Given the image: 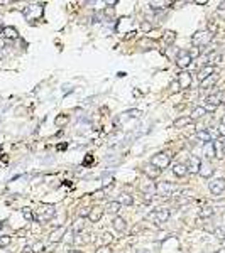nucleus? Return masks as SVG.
Masks as SVG:
<instances>
[{
  "label": "nucleus",
  "mask_w": 225,
  "mask_h": 253,
  "mask_svg": "<svg viewBox=\"0 0 225 253\" xmlns=\"http://www.w3.org/2000/svg\"><path fill=\"white\" fill-rule=\"evenodd\" d=\"M218 9H220V10H223V9H225V2H222V4H220V7H218Z\"/></svg>",
  "instance_id": "48"
},
{
  "label": "nucleus",
  "mask_w": 225,
  "mask_h": 253,
  "mask_svg": "<svg viewBox=\"0 0 225 253\" xmlns=\"http://www.w3.org/2000/svg\"><path fill=\"white\" fill-rule=\"evenodd\" d=\"M68 122H69V116H68V115H58V116H56V120H54V123H56L58 127L66 125Z\"/></svg>",
  "instance_id": "30"
},
{
  "label": "nucleus",
  "mask_w": 225,
  "mask_h": 253,
  "mask_svg": "<svg viewBox=\"0 0 225 253\" xmlns=\"http://www.w3.org/2000/svg\"><path fill=\"white\" fill-rule=\"evenodd\" d=\"M141 191L147 192V194H153V192L156 191V186H154L153 182H142L141 184Z\"/></svg>",
  "instance_id": "28"
},
{
  "label": "nucleus",
  "mask_w": 225,
  "mask_h": 253,
  "mask_svg": "<svg viewBox=\"0 0 225 253\" xmlns=\"http://www.w3.org/2000/svg\"><path fill=\"white\" fill-rule=\"evenodd\" d=\"M65 236H66V238H63V240H65V241H68V243H71V241H75V240H73V233H71V231H68V233H65Z\"/></svg>",
  "instance_id": "42"
},
{
  "label": "nucleus",
  "mask_w": 225,
  "mask_h": 253,
  "mask_svg": "<svg viewBox=\"0 0 225 253\" xmlns=\"http://www.w3.org/2000/svg\"><path fill=\"white\" fill-rule=\"evenodd\" d=\"M191 56H190L188 51H179L178 56H176V64H178V68L181 69H186L190 64H191Z\"/></svg>",
  "instance_id": "7"
},
{
  "label": "nucleus",
  "mask_w": 225,
  "mask_h": 253,
  "mask_svg": "<svg viewBox=\"0 0 225 253\" xmlns=\"http://www.w3.org/2000/svg\"><path fill=\"white\" fill-rule=\"evenodd\" d=\"M85 230V218H78L76 221H75V224H73V231L75 233H80Z\"/></svg>",
  "instance_id": "27"
},
{
  "label": "nucleus",
  "mask_w": 225,
  "mask_h": 253,
  "mask_svg": "<svg viewBox=\"0 0 225 253\" xmlns=\"http://www.w3.org/2000/svg\"><path fill=\"white\" fill-rule=\"evenodd\" d=\"M22 253H32V250H31V246H26V248H24V251Z\"/></svg>",
  "instance_id": "44"
},
{
  "label": "nucleus",
  "mask_w": 225,
  "mask_h": 253,
  "mask_svg": "<svg viewBox=\"0 0 225 253\" xmlns=\"http://www.w3.org/2000/svg\"><path fill=\"white\" fill-rule=\"evenodd\" d=\"M31 250H32V253H41L44 250V243H41V241L34 243V245L31 246Z\"/></svg>",
  "instance_id": "34"
},
{
  "label": "nucleus",
  "mask_w": 225,
  "mask_h": 253,
  "mask_svg": "<svg viewBox=\"0 0 225 253\" xmlns=\"http://www.w3.org/2000/svg\"><path fill=\"white\" fill-rule=\"evenodd\" d=\"M222 245H223V246H225V238H223V240H222Z\"/></svg>",
  "instance_id": "50"
},
{
  "label": "nucleus",
  "mask_w": 225,
  "mask_h": 253,
  "mask_svg": "<svg viewBox=\"0 0 225 253\" xmlns=\"http://www.w3.org/2000/svg\"><path fill=\"white\" fill-rule=\"evenodd\" d=\"M213 208H210V206H207V208H203V209H200L198 211V218L200 219H205V218H210V216H213Z\"/></svg>",
  "instance_id": "25"
},
{
  "label": "nucleus",
  "mask_w": 225,
  "mask_h": 253,
  "mask_svg": "<svg viewBox=\"0 0 225 253\" xmlns=\"http://www.w3.org/2000/svg\"><path fill=\"white\" fill-rule=\"evenodd\" d=\"M54 214H56V209L53 204H41L34 211V219L36 221H49Z\"/></svg>",
  "instance_id": "1"
},
{
  "label": "nucleus",
  "mask_w": 225,
  "mask_h": 253,
  "mask_svg": "<svg viewBox=\"0 0 225 253\" xmlns=\"http://www.w3.org/2000/svg\"><path fill=\"white\" fill-rule=\"evenodd\" d=\"M156 191L161 198H169V196L174 194L176 186H174L173 182H159V184L156 186Z\"/></svg>",
  "instance_id": "6"
},
{
  "label": "nucleus",
  "mask_w": 225,
  "mask_h": 253,
  "mask_svg": "<svg viewBox=\"0 0 225 253\" xmlns=\"http://www.w3.org/2000/svg\"><path fill=\"white\" fill-rule=\"evenodd\" d=\"M141 29H142V30H144V32H146V34H147V32H149V30L153 29V25L149 24V22H147V20H144V22H142V24H141Z\"/></svg>",
  "instance_id": "37"
},
{
  "label": "nucleus",
  "mask_w": 225,
  "mask_h": 253,
  "mask_svg": "<svg viewBox=\"0 0 225 253\" xmlns=\"http://www.w3.org/2000/svg\"><path fill=\"white\" fill-rule=\"evenodd\" d=\"M112 226L115 228L119 233H122V231H125V228H127V224H125V219L124 218H120V216H115L112 219Z\"/></svg>",
  "instance_id": "17"
},
{
  "label": "nucleus",
  "mask_w": 225,
  "mask_h": 253,
  "mask_svg": "<svg viewBox=\"0 0 225 253\" xmlns=\"http://www.w3.org/2000/svg\"><path fill=\"white\" fill-rule=\"evenodd\" d=\"M222 125H223V127H225V116H223V120H222Z\"/></svg>",
  "instance_id": "49"
},
{
  "label": "nucleus",
  "mask_w": 225,
  "mask_h": 253,
  "mask_svg": "<svg viewBox=\"0 0 225 253\" xmlns=\"http://www.w3.org/2000/svg\"><path fill=\"white\" fill-rule=\"evenodd\" d=\"M10 243V236H0V246H7Z\"/></svg>",
  "instance_id": "38"
},
{
  "label": "nucleus",
  "mask_w": 225,
  "mask_h": 253,
  "mask_svg": "<svg viewBox=\"0 0 225 253\" xmlns=\"http://www.w3.org/2000/svg\"><path fill=\"white\" fill-rule=\"evenodd\" d=\"M191 122H193V120L190 118V116H179V118L174 120L173 127H174V128H181V127H186L188 123H191Z\"/></svg>",
  "instance_id": "23"
},
{
  "label": "nucleus",
  "mask_w": 225,
  "mask_h": 253,
  "mask_svg": "<svg viewBox=\"0 0 225 253\" xmlns=\"http://www.w3.org/2000/svg\"><path fill=\"white\" fill-rule=\"evenodd\" d=\"M105 15H113V9H105Z\"/></svg>",
  "instance_id": "43"
},
{
  "label": "nucleus",
  "mask_w": 225,
  "mask_h": 253,
  "mask_svg": "<svg viewBox=\"0 0 225 253\" xmlns=\"http://www.w3.org/2000/svg\"><path fill=\"white\" fill-rule=\"evenodd\" d=\"M120 208H122V204H120L119 201H109L105 204V211H107V213H112V214L119 213Z\"/></svg>",
  "instance_id": "20"
},
{
  "label": "nucleus",
  "mask_w": 225,
  "mask_h": 253,
  "mask_svg": "<svg viewBox=\"0 0 225 253\" xmlns=\"http://www.w3.org/2000/svg\"><path fill=\"white\" fill-rule=\"evenodd\" d=\"M178 84H179V88H181V90H188L190 86H191V74H190V73H186V71H181L178 74Z\"/></svg>",
  "instance_id": "9"
},
{
  "label": "nucleus",
  "mask_w": 225,
  "mask_h": 253,
  "mask_svg": "<svg viewBox=\"0 0 225 253\" xmlns=\"http://www.w3.org/2000/svg\"><path fill=\"white\" fill-rule=\"evenodd\" d=\"M220 103H225V91H218V93H213V94H210V96H207L203 108L207 110V112H213Z\"/></svg>",
  "instance_id": "3"
},
{
  "label": "nucleus",
  "mask_w": 225,
  "mask_h": 253,
  "mask_svg": "<svg viewBox=\"0 0 225 253\" xmlns=\"http://www.w3.org/2000/svg\"><path fill=\"white\" fill-rule=\"evenodd\" d=\"M179 90H181V88H179L178 81H173V83H171V93H178Z\"/></svg>",
  "instance_id": "39"
},
{
  "label": "nucleus",
  "mask_w": 225,
  "mask_h": 253,
  "mask_svg": "<svg viewBox=\"0 0 225 253\" xmlns=\"http://www.w3.org/2000/svg\"><path fill=\"white\" fill-rule=\"evenodd\" d=\"M198 174L201 177H210L212 174H213V167L210 166V162H201V166H200V170H198Z\"/></svg>",
  "instance_id": "16"
},
{
  "label": "nucleus",
  "mask_w": 225,
  "mask_h": 253,
  "mask_svg": "<svg viewBox=\"0 0 225 253\" xmlns=\"http://www.w3.org/2000/svg\"><path fill=\"white\" fill-rule=\"evenodd\" d=\"M22 214H24V218H26L27 221H32L34 219V214H32V211H31L29 208H24V209H22Z\"/></svg>",
  "instance_id": "35"
},
{
  "label": "nucleus",
  "mask_w": 225,
  "mask_h": 253,
  "mask_svg": "<svg viewBox=\"0 0 225 253\" xmlns=\"http://www.w3.org/2000/svg\"><path fill=\"white\" fill-rule=\"evenodd\" d=\"M154 167H157V169H166L168 166L171 164V155H168V154H157V155H154L153 159H151V162Z\"/></svg>",
  "instance_id": "5"
},
{
  "label": "nucleus",
  "mask_w": 225,
  "mask_h": 253,
  "mask_svg": "<svg viewBox=\"0 0 225 253\" xmlns=\"http://www.w3.org/2000/svg\"><path fill=\"white\" fill-rule=\"evenodd\" d=\"M110 241H112V235H110V233H103L102 238H100V243H102V246H107Z\"/></svg>",
  "instance_id": "33"
},
{
  "label": "nucleus",
  "mask_w": 225,
  "mask_h": 253,
  "mask_svg": "<svg viewBox=\"0 0 225 253\" xmlns=\"http://www.w3.org/2000/svg\"><path fill=\"white\" fill-rule=\"evenodd\" d=\"M119 202L122 204V206H132V202H134V198H132L131 194H120V198H119Z\"/></svg>",
  "instance_id": "24"
},
{
  "label": "nucleus",
  "mask_w": 225,
  "mask_h": 253,
  "mask_svg": "<svg viewBox=\"0 0 225 253\" xmlns=\"http://www.w3.org/2000/svg\"><path fill=\"white\" fill-rule=\"evenodd\" d=\"M124 115H127V116H134V118H137V116H141V115H142V112H141V110H129V112H125Z\"/></svg>",
  "instance_id": "36"
},
{
  "label": "nucleus",
  "mask_w": 225,
  "mask_h": 253,
  "mask_svg": "<svg viewBox=\"0 0 225 253\" xmlns=\"http://www.w3.org/2000/svg\"><path fill=\"white\" fill-rule=\"evenodd\" d=\"M213 235L217 236L218 240H223L225 238V226H217L213 230Z\"/></svg>",
  "instance_id": "31"
},
{
  "label": "nucleus",
  "mask_w": 225,
  "mask_h": 253,
  "mask_svg": "<svg viewBox=\"0 0 225 253\" xmlns=\"http://www.w3.org/2000/svg\"><path fill=\"white\" fill-rule=\"evenodd\" d=\"M97 253H112V250H110L109 246H100V248L97 250Z\"/></svg>",
  "instance_id": "41"
},
{
  "label": "nucleus",
  "mask_w": 225,
  "mask_h": 253,
  "mask_svg": "<svg viewBox=\"0 0 225 253\" xmlns=\"http://www.w3.org/2000/svg\"><path fill=\"white\" fill-rule=\"evenodd\" d=\"M200 166H201V160L198 159V157H195V155H191L188 159V164H186V167H188V172H193V174H196L200 170Z\"/></svg>",
  "instance_id": "13"
},
{
  "label": "nucleus",
  "mask_w": 225,
  "mask_h": 253,
  "mask_svg": "<svg viewBox=\"0 0 225 253\" xmlns=\"http://www.w3.org/2000/svg\"><path fill=\"white\" fill-rule=\"evenodd\" d=\"M201 154L205 155V159H212V157H215L213 142H208V144H205V145H203V150H201Z\"/></svg>",
  "instance_id": "19"
},
{
  "label": "nucleus",
  "mask_w": 225,
  "mask_h": 253,
  "mask_svg": "<svg viewBox=\"0 0 225 253\" xmlns=\"http://www.w3.org/2000/svg\"><path fill=\"white\" fill-rule=\"evenodd\" d=\"M207 115V110L203 108V106H195V108L191 110V115H190V118L191 120H198L201 118V116Z\"/></svg>",
  "instance_id": "21"
},
{
  "label": "nucleus",
  "mask_w": 225,
  "mask_h": 253,
  "mask_svg": "<svg viewBox=\"0 0 225 253\" xmlns=\"http://www.w3.org/2000/svg\"><path fill=\"white\" fill-rule=\"evenodd\" d=\"M4 46H5V39H0V49H2Z\"/></svg>",
  "instance_id": "47"
},
{
  "label": "nucleus",
  "mask_w": 225,
  "mask_h": 253,
  "mask_svg": "<svg viewBox=\"0 0 225 253\" xmlns=\"http://www.w3.org/2000/svg\"><path fill=\"white\" fill-rule=\"evenodd\" d=\"M196 137H198V140L205 142V144H208V142H213V138H212L210 132H208L207 128H205V130H198V132H196Z\"/></svg>",
  "instance_id": "22"
},
{
  "label": "nucleus",
  "mask_w": 225,
  "mask_h": 253,
  "mask_svg": "<svg viewBox=\"0 0 225 253\" xmlns=\"http://www.w3.org/2000/svg\"><path fill=\"white\" fill-rule=\"evenodd\" d=\"M87 216H90V208H81L80 218H87Z\"/></svg>",
  "instance_id": "40"
},
{
  "label": "nucleus",
  "mask_w": 225,
  "mask_h": 253,
  "mask_svg": "<svg viewBox=\"0 0 225 253\" xmlns=\"http://www.w3.org/2000/svg\"><path fill=\"white\" fill-rule=\"evenodd\" d=\"M213 39V32L210 30H198L196 34H193L191 37V44L198 49V47H203V46H208Z\"/></svg>",
  "instance_id": "2"
},
{
  "label": "nucleus",
  "mask_w": 225,
  "mask_h": 253,
  "mask_svg": "<svg viewBox=\"0 0 225 253\" xmlns=\"http://www.w3.org/2000/svg\"><path fill=\"white\" fill-rule=\"evenodd\" d=\"M66 253H83V251H80V250H68Z\"/></svg>",
  "instance_id": "45"
},
{
  "label": "nucleus",
  "mask_w": 225,
  "mask_h": 253,
  "mask_svg": "<svg viewBox=\"0 0 225 253\" xmlns=\"http://www.w3.org/2000/svg\"><path fill=\"white\" fill-rule=\"evenodd\" d=\"M186 172H188L186 164H174V166H173V174L176 177H185Z\"/></svg>",
  "instance_id": "18"
},
{
  "label": "nucleus",
  "mask_w": 225,
  "mask_h": 253,
  "mask_svg": "<svg viewBox=\"0 0 225 253\" xmlns=\"http://www.w3.org/2000/svg\"><path fill=\"white\" fill-rule=\"evenodd\" d=\"M65 233H66V228L65 226H58L54 231L49 235V241L51 243H59L63 238H65Z\"/></svg>",
  "instance_id": "11"
},
{
  "label": "nucleus",
  "mask_w": 225,
  "mask_h": 253,
  "mask_svg": "<svg viewBox=\"0 0 225 253\" xmlns=\"http://www.w3.org/2000/svg\"><path fill=\"white\" fill-rule=\"evenodd\" d=\"M144 174L147 176V179L154 181V179H157V177H159L161 170L157 169V167H154L153 164H146V166H144Z\"/></svg>",
  "instance_id": "12"
},
{
  "label": "nucleus",
  "mask_w": 225,
  "mask_h": 253,
  "mask_svg": "<svg viewBox=\"0 0 225 253\" xmlns=\"http://www.w3.org/2000/svg\"><path fill=\"white\" fill-rule=\"evenodd\" d=\"M213 148H215V157H218V159H223L225 155V138H217V140H213Z\"/></svg>",
  "instance_id": "10"
},
{
  "label": "nucleus",
  "mask_w": 225,
  "mask_h": 253,
  "mask_svg": "<svg viewBox=\"0 0 225 253\" xmlns=\"http://www.w3.org/2000/svg\"><path fill=\"white\" fill-rule=\"evenodd\" d=\"M102 216H103V208L95 206V208H91L90 209V216H88V219H90L91 223H98V221L102 219Z\"/></svg>",
  "instance_id": "14"
},
{
  "label": "nucleus",
  "mask_w": 225,
  "mask_h": 253,
  "mask_svg": "<svg viewBox=\"0 0 225 253\" xmlns=\"http://www.w3.org/2000/svg\"><path fill=\"white\" fill-rule=\"evenodd\" d=\"M218 81V74H212V76H208V78H205L201 83H200V90H208V88H212L215 83Z\"/></svg>",
  "instance_id": "15"
},
{
  "label": "nucleus",
  "mask_w": 225,
  "mask_h": 253,
  "mask_svg": "<svg viewBox=\"0 0 225 253\" xmlns=\"http://www.w3.org/2000/svg\"><path fill=\"white\" fill-rule=\"evenodd\" d=\"M4 36L7 37V39H15V37H17V29H15V27H5Z\"/></svg>",
  "instance_id": "29"
},
{
  "label": "nucleus",
  "mask_w": 225,
  "mask_h": 253,
  "mask_svg": "<svg viewBox=\"0 0 225 253\" xmlns=\"http://www.w3.org/2000/svg\"><path fill=\"white\" fill-rule=\"evenodd\" d=\"M210 192L213 196H218V194H222V192L225 191V179L223 177H218V179H213V181L210 182Z\"/></svg>",
  "instance_id": "8"
},
{
  "label": "nucleus",
  "mask_w": 225,
  "mask_h": 253,
  "mask_svg": "<svg viewBox=\"0 0 225 253\" xmlns=\"http://www.w3.org/2000/svg\"><path fill=\"white\" fill-rule=\"evenodd\" d=\"M212 74H213V66L208 64V66H205V68L201 69V71H200V74H198V76H200V80L203 81L205 78H208V76H212Z\"/></svg>",
  "instance_id": "26"
},
{
  "label": "nucleus",
  "mask_w": 225,
  "mask_h": 253,
  "mask_svg": "<svg viewBox=\"0 0 225 253\" xmlns=\"http://www.w3.org/2000/svg\"><path fill=\"white\" fill-rule=\"evenodd\" d=\"M171 216V211L168 208H159V209H154L149 213V219H153L156 224H161V223H166Z\"/></svg>",
  "instance_id": "4"
},
{
  "label": "nucleus",
  "mask_w": 225,
  "mask_h": 253,
  "mask_svg": "<svg viewBox=\"0 0 225 253\" xmlns=\"http://www.w3.org/2000/svg\"><path fill=\"white\" fill-rule=\"evenodd\" d=\"M174 39H176V34H174L173 30H166V32H164V41H166L168 44L174 42Z\"/></svg>",
  "instance_id": "32"
},
{
  "label": "nucleus",
  "mask_w": 225,
  "mask_h": 253,
  "mask_svg": "<svg viewBox=\"0 0 225 253\" xmlns=\"http://www.w3.org/2000/svg\"><path fill=\"white\" fill-rule=\"evenodd\" d=\"M196 4H198V5H207V0H198Z\"/></svg>",
  "instance_id": "46"
}]
</instances>
